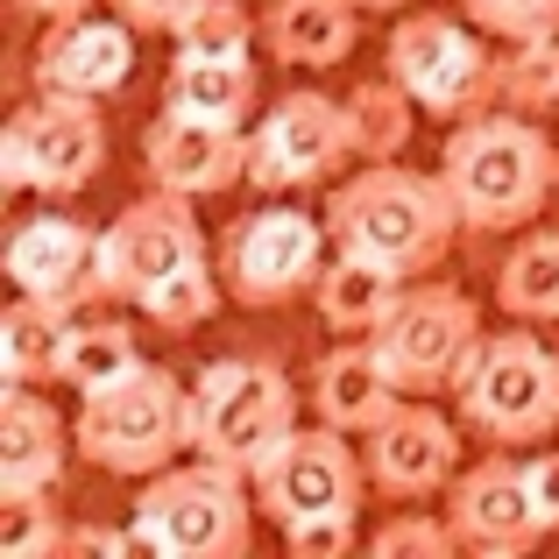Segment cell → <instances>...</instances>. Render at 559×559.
<instances>
[{"mask_svg": "<svg viewBox=\"0 0 559 559\" xmlns=\"http://www.w3.org/2000/svg\"><path fill=\"white\" fill-rule=\"evenodd\" d=\"M64 524L50 518L43 489H0V559H43L64 552Z\"/></svg>", "mask_w": 559, "mask_h": 559, "instance_id": "cell-29", "label": "cell"}, {"mask_svg": "<svg viewBox=\"0 0 559 559\" xmlns=\"http://www.w3.org/2000/svg\"><path fill=\"white\" fill-rule=\"evenodd\" d=\"M64 319H71L64 305L14 290L8 319H0V355H8V382H43V376H57V361H64V341H71Z\"/></svg>", "mask_w": 559, "mask_h": 559, "instance_id": "cell-24", "label": "cell"}, {"mask_svg": "<svg viewBox=\"0 0 559 559\" xmlns=\"http://www.w3.org/2000/svg\"><path fill=\"white\" fill-rule=\"evenodd\" d=\"M390 79L439 121H475L503 99V64L453 14H404L390 28Z\"/></svg>", "mask_w": 559, "mask_h": 559, "instance_id": "cell-7", "label": "cell"}, {"mask_svg": "<svg viewBox=\"0 0 559 559\" xmlns=\"http://www.w3.org/2000/svg\"><path fill=\"white\" fill-rule=\"evenodd\" d=\"M219 298H227V284H219V262L205 255V262H185V270H170L164 284L142 298V312H150L156 326L185 333V326H199V319H213Z\"/></svg>", "mask_w": 559, "mask_h": 559, "instance_id": "cell-28", "label": "cell"}, {"mask_svg": "<svg viewBox=\"0 0 559 559\" xmlns=\"http://www.w3.org/2000/svg\"><path fill=\"white\" fill-rule=\"evenodd\" d=\"M369 546H376V559H404V552H453V546H461V532H453V524H418V518H404V524H390V532H376Z\"/></svg>", "mask_w": 559, "mask_h": 559, "instance_id": "cell-33", "label": "cell"}, {"mask_svg": "<svg viewBox=\"0 0 559 559\" xmlns=\"http://www.w3.org/2000/svg\"><path fill=\"white\" fill-rule=\"evenodd\" d=\"M361 36V0H276L262 14V43H270L276 64L298 71H326L355 50Z\"/></svg>", "mask_w": 559, "mask_h": 559, "instance_id": "cell-21", "label": "cell"}, {"mask_svg": "<svg viewBox=\"0 0 559 559\" xmlns=\"http://www.w3.org/2000/svg\"><path fill=\"white\" fill-rule=\"evenodd\" d=\"M312 298H319V312H326V326H341V333H376L382 319L396 312V298H404V270L361 255V248H341V255L319 270Z\"/></svg>", "mask_w": 559, "mask_h": 559, "instance_id": "cell-22", "label": "cell"}, {"mask_svg": "<svg viewBox=\"0 0 559 559\" xmlns=\"http://www.w3.org/2000/svg\"><path fill=\"white\" fill-rule=\"evenodd\" d=\"M290 425H298V396H290L284 369L255 355H227L191 382V453H205V461H227L248 475Z\"/></svg>", "mask_w": 559, "mask_h": 559, "instance_id": "cell-5", "label": "cell"}, {"mask_svg": "<svg viewBox=\"0 0 559 559\" xmlns=\"http://www.w3.org/2000/svg\"><path fill=\"white\" fill-rule=\"evenodd\" d=\"M355 156V128H347V107L326 93H284L270 107V121L248 142V178L262 191H298L333 178V164Z\"/></svg>", "mask_w": 559, "mask_h": 559, "instance_id": "cell-13", "label": "cell"}, {"mask_svg": "<svg viewBox=\"0 0 559 559\" xmlns=\"http://www.w3.org/2000/svg\"><path fill=\"white\" fill-rule=\"evenodd\" d=\"M128 369H142V355H135V333H128L121 319H114V326H71L64 361H57V376H64L79 396H93V390H107V382H121Z\"/></svg>", "mask_w": 559, "mask_h": 559, "instance_id": "cell-26", "label": "cell"}, {"mask_svg": "<svg viewBox=\"0 0 559 559\" xmlns=\"http://www.w3.org/2000/svg\"><path fill=\"white\" fill-rule=\"evenodd\" d=\"M496 305L510 319H559V234L538 227L510 248V262L496 270Z\"/></svg>", "mask_w": 559, "mask_h": 559, "instance_id": "cell-25", "label": "cell"}, {"mask_svg": "<svg viewBox=\"0 0 559 559\" xmlns=\"http://www.w3.org/2000/svg\"><path fill=\"white\" fill-rule=\"evenodd\" d=\"M467 22L489 28L503 43H532V36H559V0H461Z\"/></svg>", "mask_w": 559, "mask_h": 559, "instance_id": "cell-31", "label": "cell"}, {"mask_svg": "<svg viewBox=\"0 0 559 559\" xmlns=\"http://www.w3.org/2000/svg\"><path fill=\"white\" fill-rule=\"evenodd\" d=\"M284 546H290V552H305V559H319V552H347V546H355V510H333V518H305V524H290Z\"/></svg>", "mask_w": 559, "mask_h": 559, "instance_id": "cell-34", "label": "cell"}, {"mask_svg": "<svg viewBox=\"0 0 559 559\" xmlns=\"http://www.w3.org/2000/svg\"><path fill=\"white\" fill-rule=\"evenodd\" d=\"M532 503H538V524L559 532V453H538L532 461Z\"/></svg>", "mask_w": 559, "mask_h": 559, "instance_id": "cell-36", "label": "cell"}, {"mask_svg": "<svg viewBox=\"0 0 559 559\" xmlns=\"http://www.w3.org/2000/svg\"><path fill=\"white\" fill-rule=\"evenodd\" d=\"M142 552L164 559H234L255 538V503L241 496V467L227 461H170L164 475H150L135 503Z\"/></svg>", "mask_w": 559, "mask_h": 559, "instance_id": "cell-4", "label": "cell"}, {"mask_svg": "<svg viewBox=\"0 0 559 559\" xmlns=\"http://www.w3.org/2000/svg\"><path fill=\"white\" fill-rule=\"evenodd\" d=\"M128 14L121 22H99V14H64L50 22L36 50V85L43 93H71V99H107L128 85L135 71V36H128Z\"/></svg>", "mask_w": 559, "mask_h": 559, "instance_id": "cell-17", "label": "cell"}, {"mask_svg": "<svg viewBox=\"0 0 559 559\" xmlns=\"http://www.w3.org/2000/svg\"><path fill=\"white\" fill-rule=\"evenodd\" d=\"M107 164V128H99L93 99L43 93L36 107H22L0 142V178L14 191H43V199H71L85 191Z\"/></svg>", "mask_w": 559, "mask_h": 559, "instance_id": "cell-9", "label": "cell"}, {"mask_svg": "<svg viewBox=\"0 0 559 559\" xmlns=\"http://www.w3.org/2000/svg\"><path fill=\"white\" fill-rule=\"evenodd\" d=\"M376 347L390 355V369L404 376V390H432V382H461V369L481 347V312L467 290L453 284H418L396 298V312L376 326Z\"/></svg>", "mask_w": 559, "mask_h": 559, "instance_id": "cell-12", "label": "cell"}, {"mask_svg": "<svg viewBox=\"0 0 559 559\" xmlns=\"http://www.w3.org/2000/svg\"><path fill=\"white\" fill-rule=\"evenodd\" d=\"M142 164H150V185L185 191V199H213V191L241 185L248 178V150H241V128L227 121H199V114L164 107L142 135Z\"/></svg>", "mask_w": 559, "mask_h": 559, "instance_id": "cell-14", "label": "cell"}, {"mask_svg": "<svg viewBox=\"0 0 559 559\" xmlns=\"http://www.w3.org/2000/svg\"><path fill=\"white\" fill-rule=\"evenodd\" d=\"M178 50H199V57H248V14L234 8V0H205V8L178 28Z\"/></svg>", "mask_w": 559, "mask_h": 559, "instance_id": "cell-32", "label": "cell"}, {"mask_svg": "<svg viewBox=\"0 0 559 559\" xmlns=\"http://www.w3.org/2000/svg\"><path fill=\"white\" fill-rule=\"evenodd\" d=\"M326 219L341 234V248H361V255L418 276L447 255L453 227H461V205H453L439 170L425 178V170H404V164H361L355 178L333 191Z\"/></svg>", "mask_w": 559, "mask_h": 559, "instance_id": "cell-2", "label": "cell"}, {"mask_svg": "<svg viewBox=\"0 0 559 559\" xmlns=\"http://www.w3.org/2000/svg\"><path fill=\"white\" fill-rule=\"evenodd\" d=\"M205 255L213 248H205V227L191 219V199L156 185L114 227H99V298H135L142 305L170 270L205 262Z\"/></svg>", "mask_w": 559, "mask_h": 559, "instance_id": "cell-11", "label": "cell"}, {"mask_svg": "<svg viewBox=\"0 0 559 559\" xmlns=\"http://www.w3.org/2000/svg\"><path fill=\"white\" fill-rule=\"evenodd\" d=\"M213 262H219V284H227L234 305L270 312V305H298L319 284L326 241H319V219L290 213V205H262V213L234 219L227 248Z\"/></svg>", "mask_w": 559, "mask_h": 559, "instance_id": "cell-10", "label": "cell"}, {"mask_svg": "<svg viewBox=\"0 0 559 559\" xmlns=\"http://www.w3.org/2000/svg\"><path fill=\"white\" fill-rule=\"evenodd\" d=\"M461 404L503 447H538L559 425V355L538 333H481L461 369Z\"/></svg>", "mask_w": 559, "mask_h": 559, "instance_id": "cell-6", "label": "cell"}, {"mask_svg": "<svg viewBox=\"0 0 559 559\" xmlns=\"http://www.w3.org/2000/svg\"><path fill=\"white\" fill-rule=\"evenodd\" d=\"M447 524L461 532V546L475 552H524L546 538L538 524V503H532V467L518 461H481L453 481V503H447Z\"/></svg>", "mask_w": 559, "mask_h": 559, "instance_id": "cell-16", "label": "cell"}, {"mask_svg": "<svg viewBox=\"0 0 559 559\" xmlns=\"http://www.w3.org/2000/svg\"><path fill=\"white\" fill-rule=\"evenodd\" d=\"M439 178L461 205V227L503 234L559 199V150L546 128L518 121V114H475V121H453Z\"/></svg>", "mask_w": 559, "mask_h": 559, "instance_id": "cell-1", "label": "cell"}, {"mask_svg": "<svg viewBox=\"0 0 559 559\" xmlns=\"http://www.w3.org/2000/svg\"><path fill=\"white\" fill-rule=\"evenodd\" d=\"M71 439L79 432H64V418L28 382H14L0 404V489H57Z\"/></svg>", "mask_w": 559, "mask_h": 559, "instance_id": "cell-20", "label": "cell"}, {"mask_svg": "<svg viewBox=\"0 0 559 559\" xmlns=\"http://www.w3.org/2000/svg\"><path fill=\"white\" fill-rule=\"evenodd\" d=\"M559 99V36H532L503 64V107H552Z\"/></svg>", "mask_w": 559, "mask_h": 559, "instance_id": "cell-30", "label": "cell"}, {"mask_svg": "<svg viewBox=\"0 0 559 559\" xmlns=\"http://www.w3.org/2000/svg\"><path fill=\"white\" fill-rule=\"evenodd\" d=\"M411 107H418V99H411L396 79H390V85H361V93L347 99L355 156H369V164H390V156L411 142Z\"/></svg>", "mask_w": 559, "mask_h": 559, "instance_id": "cell-27", "label": "cell"}, {"mask_svg": "<svg viewBox=\"0 0 559 559\" xmlns=\"http://www.w3.org/2000/svg\"><path fill=\"white\" fill-rule=\"evenodd\" d=\"M453 425L432 404H396L390 418L369 432V481L382 496H432L453 475Z\"/></svg>", "mask_w": 559, "mask_h": 559, "instance_id": "cell-18", "label": "cell"}, {"mask_svg": "<svg viewBox=\"0 0 559 559\" xmlns=\"http://www.w3.org/2000/svg\"><path fill=\"white\" fill-rule=\"evenodd\" d=\"M8 276L14 290L28 298H50V305H79V298H99V234L79 227L64 213H36L8 234Z\"/></svg>", "mask_w": 559, "mask_h": 559, "instance_id": "cell-15", "label": "cell"}, {"mask_svg": "<svg viewBox=\"0 0 559 559\" xmlns=\"http://www.w3.org/2000/svg\"><path fill=\"white\" fill-rule=\"evenodd\" d=\"M312 404H319V418L341 425V432H376V425L390 418L396 404H404V376L390 369V355H382L376 333H369V341L333 347V355L319 361Z\"/></svg>", "mask_w": 559, "mask_h": 559, "instance_id": "cell-19", "label": "cell"}, {"mask_svg": "<svg viewBox=\"0 0 559 559\" xmlns=\"http://www.w3.org/2000/svg\"><path fill=\"white\" fill-rule=\"evenodd\" d=\"M28 14H50V22H64V14H85L93 0H22Z\"/></svg>", "mask_w": 559, "mask_h": 559, "instance_id": "cell-37", "label": "cell"}, {"mask_svg": "<svg viewBox=\"0 0 559 559\" xmlns=\"http://www.w3.org/2000/svg\"><path fill=\"white\" fill-rule=\"evenodd\" d=\"M114 8H121L135 28H170V36H178V28L205 8V0H114Z\"/></svg>", "mask_w": 559, "mask_h": 559, "instance_id": "cell-35", "label": "cell"}, {"mask_svg": "<svg viewBox=\"0 0 559 559\" xmlns=\"http://www.w3.org/2000/svg\"><path fill=\"white\" fill-rule=\"evenodd\" d=\"M255 503L270 510L276 524H305V518H333V510H361V489H369V461L347 447L341 425L319 418L312 432L290 425L255 467Z\"/></svg>", "mask_w": 559, "mask_h": 559, "instance_id": "cell-8", "label": "cell"}, {"mask_svg": "<svg viewBox=\"0 0 559 559\" xmlns=\"http://www.w3.org/2000/svg\"><path fill=\"white\" fill-rule=\"evenodd\" d=\"M361 8H376V14H396V8H418V0H361Z\"/></svg>", "mask_w": 559, "mask_h": 559, "instance_id": "cell-38", "label": "cell"}, {"mask_svg": "<svg viewBox=\"0 0 559 559\" xmlns=\"http://www.w3.org/2000/svg\"><path fill=\"white\" fill-rule=\"evenodd\" d=\"M71 432H79L85 461L107 467V475H164L191 447V382L142 361L121 382L85 396Z\"/></svg>", "mask_w": 559, "mask_h": 559, "instance_id": "cell-3", "label": "cell"}, {"mask_svg": "<svg viewBox=\"0 0 559 559\" xmlns=\"http://www.w3.org/2000/svg\"><path fill=\"white\" fill-rule=\"evenodd\" d=\"M164 107L199 114V121L241 128L248 107H255V64H248V57H199V50H178L170 85H164Z\"/></svg>", "mask_w": 559, "mask_h": 559, "instance_id": "cell-23", "label": "cell"}]
</instances>
